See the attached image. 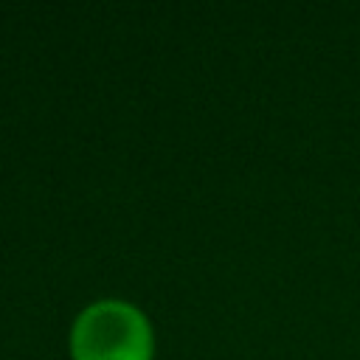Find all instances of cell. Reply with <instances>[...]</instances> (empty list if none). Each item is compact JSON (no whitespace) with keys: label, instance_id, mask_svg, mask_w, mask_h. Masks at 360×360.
<instances>
[{"label":"cell","instance_id":"1","mask_svg":"<svg viewBox=\"0 0 360 360\" xmlns=\"http://www.w3.org/2000/svg\"><path fill=\"white\" fill-rule=\"evenodd\" d=\"M73 360H152L155 332L129 301L101 298L84 307L70 326Z\"/></svg>","mask_w":360,"mask_h":360}]
</instances>
